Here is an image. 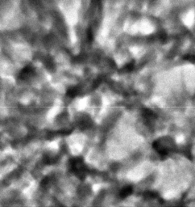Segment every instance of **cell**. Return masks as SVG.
Returning a JSON list of instances; mask_svg holds the SVG:
<instances>
[{"instance_id":"3","label":"cell","mask_w":195,"mask_h":207,"mask_svg":"<svg viewBox=\"0 0 195 207\" xmlns=\"http://www.w3.org/2000/svg\"><path fill=\"white\" fill-rule=\"evenodd\" d=\"M131 187H126V188H123V189L121 190V192H120V197H121V198H126L127 196H128L129 194H131Z\"/></svg>"},{"instance_id":"1","label":"cell","mask_w":195,"mask_h":207,"mask_svg":"<svg viewBox=\"0 0 195 207\" xmlns=\"http://www.w3.org/2000/svg\"><path fill=\"white\" fill-rule=\"evenodd\" d=\"M70 169L80 178H82L85 176V166L81 158H74L70 162Z\"/></svg>"},{"instance_id":"2","label":"cell","mask_w":195,"mask_h":207,"mask_svg":"<svg viewBox=\"0 0 195 207\" xmlns=\"http://www.w3.org/2000/svg\"><path fill=\"white\" fill-rule=\"evenodd\" d=\"M35 73V69H34L33 67L32 66H27L25 67L23 70L20 71V73L19 74V79H28V78H30L31 76H32Z\"/></svg>"}]
</instances>
